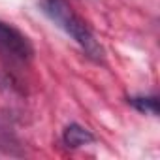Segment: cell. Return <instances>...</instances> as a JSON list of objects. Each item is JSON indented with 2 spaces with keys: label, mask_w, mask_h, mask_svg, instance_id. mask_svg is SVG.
<instances>
[{
  "label": "cell",
  "mask_w": 160,
  "mask_h": 160,
  "mask_svg": "<svg viewBox=\"0 0 160 160\" xmlns=\"http://www.w3.org/2000/svg\"><path fill=\"white\" fill-rule=\"evenodd\" d=\"M40 6H42V12L81 47L89 58L96 62L104 60V47L94 38L87 23L72 10V6L66 0H40Z\"/></svg>",
  "instance_id": "cell-1"
},
{
  "label": "cell",
  "mask_w": 160,
  "mask_h": 160,
  "mask_svg": "<svg viewBox=\"0 0 160 160\" xmlns=\"http://www.w3.org/2000/svg\"><path fill=\"white\" fill-rule=\"evenodd\" d=\"M0 51L17 62L30 60V57L34 53L28 38L23 32H19L15 27L8 25L4 21H0Z\"/></svg>",
  "instance_id": "cell-2"
},
{
  "label": "cell",
  "mask_w": 160,
  "mask_h": 160,
  "mask_svg": "<svg viewBox=\"0 0 160 160\" xmlns=\"http://www.w3.org/2000/svg\"><path fill=\"white\" fill-rule=\"evenodd\" d=\"M94 134L91 130H87L85 126L77 124V122H72L64 128L62 132V143L68 147V149H79L83 145H91L94 141Z\"/></svg>",
  "instance_id": "cell-3"
},
{
  "label": "cell",
  "mask_w": 160,
  "mask_h": 160,
  "mask_svg": "<svg viewBox=\"0 0 160 160\" xmlns=\"http://www.w3.org/2000/svg\"><path fill=\"white\" fill-rule=\"evenodd\" d=\"M128 104L132 108H136L139 113L143 115H151V117H158V98L154 94H139V96H130Z\"/></svg>",
  "instance_id": "cell-4"
}]
</instances>
